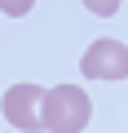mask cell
<instances>
[{
    "label": "cell",
    "instance_id": "1",
    "mask_svg": "<svg viewBox=\"0 0 128 133\" xmlns=\"http://www.w3.org/2000/svg\"><path fill=\"white\" fill-rule=\"evenodd\" d=\"M40 120H44V133H80V129H88V120H93V98H88L80 84L44 89Z\"/></svg>",
    "mask_w": 128,
    "mask_h": 133
},
{
    "label": "cell",
    "instance_id": "3",
    "mask_svg": "<svg viewBox=\"0 0 128 133\" xmlns=\"http://www.w3.org/2000/svg\"><path fill=\"white\" fill-rule=\"evenodd\" d=\"M40 107H44V89H40V84H13V89L5 93V102H0L9 129H22V133H40V129H44Z\"/></svg>",
    "mask_w": 128,
    "mask_h": 133
},
{
    "label": "cell",
    "instance_id": "4",
    "mask_svg": "<svg viewBox=\"0 0 128 133\" xmlns=\"http://www.w3.org/2000/svg\"><path fill=\"white\" fill-rule=\"evenodd\" d=\"M80 5H84V9L93 14V18H115L124 0H80Z\"/></svg>",
    "mask_w": 128,
    "mask_h": 133
},
{
    "label": "cell",
    "instance_id": "2",
    "mask_svg": "<svg viewBox=\"0 0 128 133\" xmlns=\"http://www.w3.org/2000/svg\"><path fill=\"white\" fill-rule=\"evenodd\" d=\"M88 80H128V44L124 40H93L80 58Z\"/></svg>",
    "mask_w": 128,
    "mask_h": 133
},
{
    "label": "cell",
    "instance_id": "5",
    "mask_svg": "<svg viewBox=\"0 0 128 133\" xmlns=\"http://www.w3.org/2000/svg\"><path fill=\"white\" fill-rule=\"evenodd\" d=\"M35 9V0H0V14L5 18H27Z\"/></svg>",
    "mask_w": 128,
    "mask_h": 133
}]
</instances>
